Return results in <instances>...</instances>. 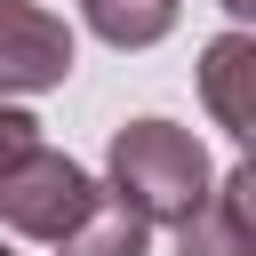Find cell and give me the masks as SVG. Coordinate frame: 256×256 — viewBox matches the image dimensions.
Masks as SVG:
<instances>
[{
	"instance_id": "cell-1",
	"label": "cell",
	"mask_w": 256,
	"mask_h": 256,
	"mask_svg": "<svg viewBox=\"0 0 256 256\" xmlns=\"http://www.w3.org/2000/svg\"><path fill=\"white\" fill-rule=\"evenodd\" d=\"M112 192L144 216V224H192L208 200H216V168H208V144L176 120H128L112 128Z\"/></svg>"
},
{
	"instance_id": "cell-2",
	"label": "cell",
	"mask_w": 256,
	"mask_h": 256,
	"mask_svg": "<svg viewBox=\"0 0 256 256\" xmlns=\"http://www.w3.org/2000/svg\"><path fill=\"white\" fill-rule=\"evenodd\" d=\"M96 208H104L96 176H88L80 160L48 152V144L24 152L16 168H0V224L24 232V240H56V248H72V240L88 232Z\"/></svg>"
},
{
	"instance_id": "cell-3",
	"label": "cell",
	"mask_w": 256,
	"mask_h": 256,
	"mask_svg": "<svg viewBox=\"0 0 256 256\" xmlns=\"http://www.w3.org/2000/svg\"><path fill=\"white\" fill-rule=\"evenodd\" d=\"M72 24L40 0H0V96H40L64 88L72 72Z\"/></svg>"
},
{
	"instance_id": "cell-4",
	"label": "cell",
	"mask_w": 256,
	"mask_h": 256,
	"mask_svg": "<svg viewBox=\"0 0 256 256\" xmlns=\"http://www.w3.org/2000/svg\"><path fill=\"white\" fill-rule=\"evenodd\" d=\"M200 104L216 112V128L256 144V32H216L200 48Z\"/></svg>"
},
{
	"instance_id": "cell-5",
	"label": "cell",
	"mask_w": 256,
	"mask_h": 256,
	"mask_svg": "<svg viewBox=\"0 0 256 256\" xmlns=\"http://www.w3.org/2000/svg\"><path fill=\"white\" fill-rule=\"evenodd\" d=\"M88 8V32L112 40V48H152L176 32V8L184 0H80Z\"/></svg>"
},
{
	"instance_id": "cell-6",
	"label": "cell",
	"mask_w": 256,
	"mask_h": 256,
	"mask_svg": "<svg viewBox=\"0 0 256 256\" xmlns=\"http://www.w3.org/2000/svg\"><path fill=\"white\" fill-rule=\"evenodd\" d=\"M144 248H152V224H144L120 192H104V208L88 216V232H80L64 256H144Z\"/></svg>"
},
{
	"instance_id": "cell-7",
	"label": "cell",
	"mask_w": 256,
	"mask_h": 256,
	"mask_svg": "<svg viewBox=\"0 0 256 256\" xmlns=\"http://www.w3.org/2000/svg\"><path fill=\"white\" fill-rule=\"evenodd\" d=\"M176 256H256V232H248V216L216 192V200L176 232Z\"/></svg>"
},
{
	"instance_id": "cell-8",
	"label": "cell",
	"mask_w": 256,
	"mask_h": 256,
	"mask_svg": "<svg viewBox=\"0 0 256 256\" xmlns=\"http://www.w3.org/2000/svg\"><path fill=\"white\" fill-rule=\"evenodd\" d=\"M24 152H40V120L16 112V104H0V168H16Z\"/></svg>"
},
{
	"instance_id": "cell-9",
	"label": "cell",
	"mask_w": 256,
	"mask_h": 256,
	"mask_svg": "<svg viewBox=\"0 0 256 256\" xmlns=\"http://www.w3.org/2000/svg\"><path fill=\"white\" fill-rule=\"evenodd\" d=\"M224 200H232V208L248 216V232H256V144H248V160L232 168V184H224Z\"/></svg>"
},
{
	"instance_id": "cell-10",
	"label": "cell",
	"mask_w": 256,
	"mask_h": 256,
	"mask_svg": "<svg viewBox=\"0 0 256 256\" xmlns=\"http://www.w3.org/2000/svg\"><path fill=\"white\" fill-rule=\"evenodd\" d=\"M224 8H232V16H248V24H256V0H224Z\"/></svg>"
},
{
	"instance_id": "cell-11",
	"label": "cell",
	"mask_w": 256,
	"mask_h": 256,
	"mask_svg": "<svg viewBox=\"0 0 256 256\" xmlns=\"http://www.w3.org/2000/svg\"><path fill=\"white\" fill-rule=\"evenodd\" d=\"M0 256H16V248H8V240H0Z\"/></svg>"
}]
</instances>
